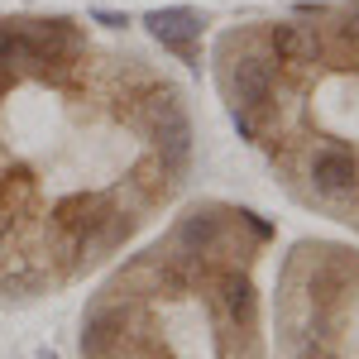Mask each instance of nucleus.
Wrapping results in <instances>:
<instances>
[{"mask_svg": "<svg viewBox=\"0 0 359 359\" xmlns=\"http://www.w3.org/2000/svg\"><path fill=\"white\" fill-rule=\"evenodd\" d=\"M120 335H125V311H120L115 302L91 306L86 321H82V355L86 359H106L115 345H120Z\"/></svg>", "mask_w": 359, "mask_h": 359, "instance_id": "20e7f679", "label": "nucleus"}, {"mask_svg": "<svg viewBox=\"0 0 359 359\" xmlns=\"http://www.w3.org/2000/svg\"><path fill=\"white\" fill-rule=\"evenodd\" d=\"M225 240H230L225 211H187V216L177 221V230H172L168 249H172V254H216Z\"/></svg>", "mask_w": 359, "mask_h": 359, "instance_id": "7ed1b4c3", "label": "nucleus"}, {"mask_svg": "<svg viewBox=\"0 0 359 359\" xmlns=\"http://www.w3.org/2000/svg\"><path fill=\"white\" fill-rule=\"evenodd\" d=\"M144 25H149V34H154L177 62L201 67V29H206V15H201V10H192V5H168V10H149Z\"/></svg>", "mask_w": 359, "mask_h": 359, "instance_id": "f03ea898", "label": "nucleus"}, {"mask_svg": "<svg viewBox=\"0 0 359 359\" xmlns=\"http://www.w3.org/2000/svg\"><path fill=\"white\" fill-rule=\"evenodd\" d=\"M91 20H96V25H106V29H125V25H130V15H120V10H96Z\"/></svg>", "mask_w": 359, "mask_h": 359, "instance_id": "423d86ee", "label": "nucleus"}, {"mask_svg": "<svg viewBox=\"0 0 359 359\" xmlns=\"http://www.w3.org/2000/svg\"><path fill=\"white\" fill-rule=\"evenodd\" d=\"M216 311H221L225 326H249V316H254V287H249V278L240 269H225L216 278Z\"/></svg>", "mask_w": 359, "mask_h": 359, "instance_id": "39448f33", "label": "nucleus"}, {"mask_svg": "<svg viewBox=\"0 0 359 359\" xmlns=\"http://www.w3.org/2000/svg\"><path fill=\"white\" fill-rule=\"evenodd\" d=\"M211 62L235 135L273 168L311 144L359 154V0L225 29Z\"/></svg>", "mask_w": 359, "mask_h": 359, "instance_id": "f257e3e1", "label": "nucleus"}]
</instances>
